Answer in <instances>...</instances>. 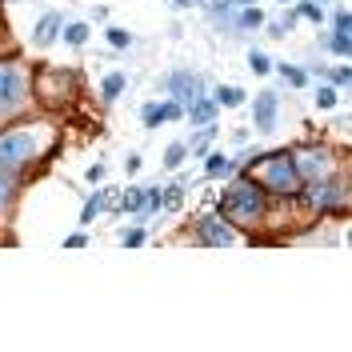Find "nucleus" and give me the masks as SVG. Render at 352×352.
<instances>
[{
	"mask_svg": "<svg viewBox=\"0 0 352 352\" xmlns=\"http://www.w3.org/2000/svg\"><path fill=\"white\" fill-rule=\"evenodd\" d=\"M41 148V136L36 129H12V132H0V168L4 173H16L21 164H28Z\"/></svg>",
	"mask_w": 352,
	"mask_h": 352,
	"instance_id": "obj_1",
	"label": "nucleus"
},
{
	"mask_svg": "<svg viewBox=\"0 0 352 352\" xmlns=\"http://www.w3.org/2000/svg\"><path fill=\"white\" fill-rule=\"evenodd\" d=\"M220 204H224V212L232 220H252V217H261V208H264V188L252 184V180H236V184L224 188Z\"/></svg>",
	"mask_w": 352,
	"mask_h": 352,
	"instance_id": "obj_2",
	"label": "nucleus"
},
{
	"mask_svg": "<svg viewBox=\"0 0 352 352\" xmlns=\"http://www.w3.org/2000/svg\"><path fill=\"white\" fill-rule=\"evenodd\" d=\"M261 188H272V192H280V197H288V192H296V188H300V173H296V160H292V153L268 156L264 176H261Z\"/></svg>",
	"mask_w": 352,
	"mask_h": 352,
	"instance_id": "obj_3",
	"label": "nucleus"
},
{
	"mask_svg": "<svg viewBox=\"0 0 352 352\" xmlns=\"http://www.w3.org/2000/svg\"><path fill=\"white\" fill-rule=\"evenodd\" d=\"M24 72L16 65H0V112H16L24 104Z\"/></svg>",
	"mask_w": 352,
	"mask_h": 352,
	"instance_id": "obj_4",
	"label": "nucleus"
},
{
	"mask_svg": "<svg viewBox=\"0 0 352 352\" xmlns=\"http://www.w3.org/2000/svg\"><path fill=\"white\" fill-rule=\"evenodd\" d=\"M164 85H168V92L176 96V104H180V109H188V104L197 100L200 92H204L200 76H192V72H173V76H168Z\"/></svg>",
	"mask_w": 352,
	"mask_h": 352,
	"instance_id": "obj_5",
	"label": "nucleus"
},
{
	"mask_svg": "<svg viewBox=\"0 0 352 352\" xmlns=\"http://www.w3.org/2000/svg\"><path fill=\"white\" fill-rule=\"evenodd\" d=\"M197 236H200V244H217V248H224V244L236 241V232H232V228H228L220 217H204V220H200V232H197Z\"/></svg>",
	"mask_w": 352,
	"mask_h": 352,
	"instance_id": "obj_6",
	"label": "nucleus"
},
{
	"mask_svg": "<svg viewBox=\"0 0 352 352\" xmlns=\"http://www.w3.org/2000/svg\"><path fill=\"white\" fill-rule=\"evenodd\" d=\"M252 120H256V129L261 132H272V124H276V92H261V96H256V104H252Z\"/></svg>",
	"mask_w": 352,
	"mask_h": 352,
	"instance_id": "obj_7",
	"label": "nucleus"
},
{
	"mask_svg": "<svg viewBox=\"0 0 352 352\" xmlns=\"http://www.w3.org/2000/svg\"><path fill=\"white\" fill-rule=\"evenodd\" d=\"M292 160H296V173H305V176L329 173V153H320V148H305V153H296Z\"/></svg>",
	"mask_w": 352,
	"mask_h": 352,
	"instance_id": "obj_8",
	"label": "nucleus"
},
{
	"mask_svg": "<svg viewBox=\"0 0 352 352\" xmlns=\"http://www.w3.org/2000/svg\"><path fill=\"white\" fill-rule=\"evenodd\" d=\"M56 36H60V16H56V12H48V16H41V24H36V32H32V41H36V48H48V44H56Z\"/></svg>",
	"mask_w": 352,
	"mask_h": 352,
	"instance_id": "obj_9",
	"label": "nucleus"
},
{
	"mask_svg": "<svg viewBox=\"0 0 352 352\" xmlns=\"http://www.w3.org/2000/svg\"><path fill=\"white\" fill-rule=\"evenodd\" d=\"M212 116H217V104H212V100L200 92L197 100L188 104V120H192V124H212Z\"/></svg>",
	"mask_w": 352,
	"mask_h": 352,
	"instance_id": "obj_10",
	"label": "nucleus"
},
{
	"mask_svg": "<svg viewBox=\"0 0 352 352\" xmlns=\"http://www.w3.org/2000/svg\"><path fill=\"white\" fill-rule=\"evenodd\" d=\"M312 197H316V208H340L344 204V188L340 184H320Z\"/></svg>",
	"mask_w": 352,
	"mask_h": 352,
	"instance_id": "obj_11",
	"label": "nucleus"
},
{
	"mask_svg": "<svg viewBox=\"0 0 352 352\" xmlns=\"http://www.w3.org/2000/svg\"><path fill=\"white\" fill-rule=\"evenodd\" d=\"M244 100V88L241 85H220L217 88V104H228V109H236Z\"/></svg>",
	"mask_w": 352,
	"mask_h": 352,
	"instance_id": "obj_12",
	"label": "nucleus"
},
{
	"mask_svg": "<svg viewBox=\"0 0 352 352\" xmlns=\"http://www.w3.org/2000/svg\"><path fill=\"white\" fill-rule=\"evenodd\" d=\"M232 168H236V164H232V160H228V156H208V176H228L232 173Z\"/></svg>",
	"mask_w": 352,
	"mask_h": 352,
	"instance_id": "obj_13",
	"label": "nucleus"
},
{
	"mask_svg": "<svg viewBox=\"0 0 352 352\" xmlns=\"http://www.w3.org/2000/svg\"><path fill=\"white\" fill-rule=\"evenodd\" d=\"M12 197H16V180H12V173H4V168H0V208H4Z\"/></svg>",
	"mask_w": 352,
	"mask_h": 352,
	"instance_id": "obj_14",
	"label": "nucleus"
},
{
	"mask_svg": "<svg viewBox=\"0 0 352 352\" xmlns=\"http://www.w3.org/2000/svg\"><path fill=\"white\" fill-rule=\"evenodd\" d=\"M109 197H112V192H100V197H92V200H88V204H85V212H80V220H85V224H88V220L96 217L100 208H109Z\"/></svg>",
	"mask_w": 352,
	"mask_h": 352,
	"instance_id": "obj_15",
	"label": "nucleus"
},
{
	"mask_svg": "<svg viewBox=\"0 0 352 352\" xmlns=\"http://www.w3.org/2000/svg\"><path fill=\"white\" fill-rule=\"evenodd\" d=\"M329 48H332V52H340V56H349V52H352L349 28H336V36H332V41H329Z\"/></svg>",
	"mask_w": 352,
	"mask_h": 352,
	"instance_id": "obj_16",
	"label": "nucleus"
},
{
	"mask_svg": "<svg viewBox=\"0 0 352 352\" xmlns=\"http://www.w3.org/2000/svg\"><path fill=\"white\" fill-rule=\"evenodd\" d=\"M248 68H252L256 76H264V72H272V60H268L264 52H256V48H252V52H248Z\"/></svg>",
	"mask_w": 352,
	"mask_h": 352,
	"instance_id": "obj_17",
	"label": "nucleus"
},
{
	"mask_svg": "<svg viewBox=\"0 0 352 352\" xmlns=\"http://www.w3.org/2000/svg\"><path fill=\"white\" fill-rule=\"evenodd\" d=\"M184 156H188V144H168V153H164V168H180Z\"/></svg>",
	"mask_w": 352,
	"mask_h": 352,
	"instance_id": "obj_18",
	"label": "nucleus"
},
{
	"mask_svg": "<svg viewBox=\"0 0 352 352\" xmlns=\"http://www.w3.org/2000/svg\"><path fill=\"white\" fill-rule=\"evenodd\" d=\"M120 92H124V76H120V72H112L109 80H104V100H116Z\"/></svg>",
	"mask_w": 352,
	"mask_h": 352,
	"instance_id": "obj_19",
	"label": "nucleus"
},
{
	"mask_svg": "<svg viewBox=\"0 0 352 352\" xmlns=\"http://www.w3.org/2000/svg\"><path fill=\"white\" fill-rule=\"evenodd\" d=\"M144 200H148V192L132 188V192H124V208H129V212H144Z\"/></svg>",
	"mask_w": 352,
	"mask_h": 352,
	"instance_id": "obj_20",
	"label": "nucleus"
},
{
	"mask_svg": "<svg viewBox=\"0 0 352 352\" xmlns=\"http://www.w3.org/2000/svg\"><path fill=\"white\" fill-rule=\"evenodd\" d=\"M65 41L80 48V44L88 41V24H68V28H65Z\"/></svg>",
	"mask_w": 352,
	"mask_h": 352,
	"instance_id": "obj_21",
	"label": "nucleus"
},
{
	"mask_svg": "<svg viewBox=\"0 0 352 352\" xmlns=\"http://www.w3.org/2000/svg\"><path fill=\"white\" fill-rule=\"evenodd\" d=\"M280 72H285V80H288V85H292V88H300V85H305V80H308V76H305V68L280 65Z\"/></svg>",
	"mask_w": 352,
	"mask_h": 352,
	"instance_id": "obj_22",
	"label": "nucleus"
},
{
	"mask_svg": "<svg viewBox=\"0 0 352 352\" xmlns=\"http://www.w3.org/2000/svg\"><path fill=\"white\" fill-rule=\"evenodd\" d=\"M261 21H264L261 12H256V8H248V12H244L241 21H232V28H256V24H261Z\"/></svg>",
	"mask_w": 352,
	"mask_h": 352,
	"instance_id": "obj_23",
	"label": "nucleus"
},
{
	"mask_svg": "<svg viewBox=\"0 0 352 352\" xmlns=\"http://www.w3.org/2000/svg\"><path fill=\"white\" fill-rule=\"evenodd\" d=\"M109 41H112V48H129L132 36L124 32V28H109Z\"/></svg>",
	"mask_w": 352,
	"mask_h": 352,
	"instance_id": "obj_24",
	"label": "nucleus"
},
{
	"mask_svg": "<svg viewBox=\"0 0 352 352\" xmlns=\"http://www.w3.org/2000/svg\"><path fill=\"white\" fill-rule=\"evenodd\" d=\"M180 197H184L180 188H168V192H160V204H164V208L173 212V208H180Z\"/></svg>",
	"mask_w": 352,
	"mask_h": 352,
	"instance_id": "obj_25",
	"label": "nucleus"
},
{
	"mask_svg": "<svg viewBox=\"0 0 352 352\" xmlns=\"http://www.w3.org/2000/svg\"><path fill=\"white\" fill-rule=\"evenodd\" d=\"M296 12H300V16H308V21H320V16H324V12H320V8H316L312 0H305V4L296 8Z\"/></svg>",
	"mask_w": 352,
	"mask_h": 352,
	"instance_id": "obj_26",
	"label": "nucleus"
},
{
	"mask_svg": "<svg viewBox=\"0 0 352 352\" xmlns=\"http://www.w3.org/2000/svg\"><path fill=\"white\" fill-rule=\"evenodd\" d=\"M316 104H320V109H332V104H336V92H332V88H320V92H316Z\"/></svg>",
	"mask_w": 352,
	"mask_h": 352,
	"instance_id": "obj_27",
	"label": "nucleus"
},
{
	"mask_svg": "<svg viewBox=\"0 0 352 352\" xmlns=\"http://www.w3.org/2000/svg\"><path fill=\"white\" fill-rule=\"evenodd\" d=\"M160 120H164V116H160V104H153V109H144V124H148V129H156Z\"/></svg>",
	"mask_w": 352,
	"mask_h": 352,
	"instance_id": "obj_28",
	"label": "nucleus"
},
{
	"mask_svg": "<svg viewBox=\"0 0 352 352\" xmlns=\"http://www.w3.org/2000/svg\"><path fill=\"white\" fill-rule=\"evenodd\" d=\"M180 104H176V100H168V104H160V116H164V120H176V116H180Z\"/></svg>",
	"mask_w": 352,
	"mask_h": 352,
	"instance_id": "obj_29",
	"label": "nucleus"
},
{
	"mask_svg": "<svg viewBox=\"0 0 352 352\" xmlns=\"http://www.w3.org/2000/svg\"><path fill=\"white\" fill-rule=\"evenodd\" d=\"M124 244H129V248H136V244H144V232H140V228H132V232H124Z\"/></svg>",
	"mask_w": 352,
	"mask_h": 352,
	"instance_id": "obj_30",
	"label": "nucleus"
},
{
	"mask_svg": "<svg viewBox=\"0 0 352 352\" xmlns=\"http://www.w3.org/2000/svg\"><path fill=\"white\" fill-rule=\"evenodd\" d=\"M349 76H352L349 68H336V72H332V80H336V85H349Z\"/></svg>",
	"mask_w": 352,
	"mask_h": 352,
	"instance_id": "obj_31",
	"label": "nucleus"
},
{
	"mask_svg": "<svg viewBox=\"0 0 352 352\" xmlns=\"http://www.w3.org/2000/svg\"><path fill=\"white\" fill-rule=\"evenodd\" d=\"M176 4H180V8H188V4H192V0H176Z\"/></svg>",
	"mask_w": 352,
	"mask_h": 352,
	"instance_id": "obj_32",
	"label": "nucleus"
},
{
	"mask_svg": "<svg viewBox=\"0 0 352 352\" xmlns=\"http://www.w3.org/2000/svg\"><path fill=\"white\" fill-rule=\"evenodd\" d=\"M232 4H252V0H232Z\"/></svg>",
	"mask_w": 352,
	"mask_h": 352,
	"instance_id": "obj_33",
	"label": "nucleus"
},
{
	"mask_svg": "<svg viewBox=\"0 0 352 352\" xmlns=\"http://www.w3.org/2000/svg\"><path fill=\"white\" fill-rule=\"evenodd\" d=\"M280 4H285V0H280Z\"/></svg>",
	"mask_w": 352,
	"mask_h": 352,
	"instance_id": "obj_34",
	"label": "nucleus"
}]
</instances>
